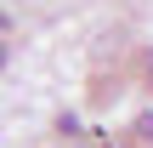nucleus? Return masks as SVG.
<instances>
[{
	"label": "nucleus",
	"instance_id": "nucleus-2",
	"mask_svg": "<svg viewBox=\"0 0 153 148\" xmlns=\"http://www.w3.org/2000/svg\"><path fill=\"white\" fill-rule=\"evenodd\" d=\"M136 137H142V143L153 148V114H142V120H136Z\"/></svg>",
	"mask_w": 153,
	"mask_h": 148
},
{
	"label": "nucleus",
	"instance_id": "nucleus-1",
	"mask_svg": "<svg viewBox=\"0 0 153 148\" xmlns=\"http://www.w3.org/2000/svg\"><path fill=\"white\" fill-rule=\"evenodd\" d=\"M57 131H62L68 143H79V120H74V114H57Z\"/></svg>",
	"mask_w": 153,
	"mask_h": 148
},
{
	"label": "nucleus",
	"instance_id": "nucleus-3",
	"mask_svg": "<svg viewBox=\"0 0 153 148\" xmlns=\"http://www.w3.org/2000/svg\"><path fill=\"white\" fill-rule=\"evenodd\" d=\"M97 148H125V143H119V137H108V131H102V143H97Z\"/></svg>",
	"mask_w": 153,
	"mask_h": 148
}]
</instances>
